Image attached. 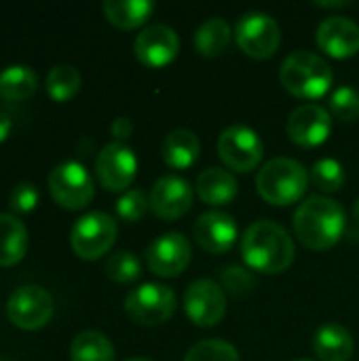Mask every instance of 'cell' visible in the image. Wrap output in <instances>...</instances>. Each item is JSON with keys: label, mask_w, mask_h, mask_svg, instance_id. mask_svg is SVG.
<instances>
[{"label": "cell", "mask_w": 359, "mask_h": 361, "mask_svg": "<svg viewBox=\"0 0 359 361\" xmlns=\"http://www.w3.org/2000/svg\"><path fill=\"white\" fill-rule=\"evenodd\" d=\"M241 256L252 271L279 275L294 262V241L284 226L273 220H258L241 237Z\"/></svg>", "instance_id": "obj_1"}, {"label": "cell", "mask_w": 359, "mask_h": 361, "mask_svg": "<svg viewBox=\"0 0 359 361\" xmlns=\"http://www.w3.org/2000/svg\"><path fill=\"white\" fill-rule=\"evenodd\" d=\"M345 224L347 216L343 205L324 195L307 197L294 214V233L313 252L334 247L345 233Z\"/></svg>", "instance_id": "obj_2"}, {"label": "cell", "mask_w": 359, "mask_h": 361, "mask_svg": "<svg viewBox=\"0 0 359 361\" xmlns=\"http://www.w3.org/2000/svg\"><path fill=\"white\" fill-rule=\"evenodd\" d=\"M311 182V173L305 169L303 163L279 157L262 165L256 176V188L260 197L277 207H286L298 203Z\"/></svg>", "instance_id": "obj_3"}, {"label": "cell", "mask_w": 359, "mask_h": 361, "mask_svg": "<svg viewBox=\"0 0 359 361\" xmlns=\"http://www.w3.org/2000/svg\"><path fill=\"white\" fill-rule=\"evenodd\" d=\"M279 80L286 91L300 99H320L330 91L334 72L324 57L309 51H296L284 59Z\"/></svg>", "instance_id": "obj_4"}, {"label": "cell", "mask_w": 359, "mask_h": 361, "mask_svg": "<svg viewBox=\"0 0 359 361\" xmlns=\"http://www.w3.org/2000/svg\"><path fill=\"white\" fill-rule=\"evenodd\" d=\"M49 192L59 207L68 212H78V209H85L93 201L95 182L83 163L66 161L51 169Z\"/></svg>", "instance_id": "obj_5"}, {"label": "cell", "mask_w": 359, "mask_h": 361, "mask_svg": "<svg viewBox=\"0 0 359 361\" xmlns=\"http://www.w3.org/2000/svg\"><path fill=\"white\" fill-rule=\"evenodd\" d=\"M116 220L104 212H91L78 218L70 233V245L80 260H97L108 254L116 241Z\"/></svg>", "instance_id": "obj_6"}, {"label": "cell", "mask_w": 359, "mask_h": 361, "mask_svg": "<svg viewBox=\"0 0 359 361\" xmlns=\"http://www.w3.org/2000/svg\"><path fill=\"white\" fill-rule=\"evenodd\" d=\"M235 38L245 55L254 59H267L277 53L281 44V30L269 13L250 11L239 17L235 25Z\"/></svg>", "instance_id": "obj_7"}, {"label": "cell", "mask_w": 359, "mask_h": 361, "mask_svg": "<svg viewBox=\"0 0 359 361\" xmlns=\"http://www.w3.org/2000/svg\"><path fill=\"white\" fill-rule=\"evenodd\" d=\"M55 313L53 296L40 286H21L17 288L6 302L8 322L25 332L44 328Z\"/></svg>", "instance_id": "obj_8"}, {"label": "cell", "mask_w": 359, "mask_h": 361, "mask_svg": "<svg viewBox=\"0 0 359 361\" xmlns=\"http://www.w3.org/2000/svg\"><path fill=\"white\" fill-rule=\"evenodd\" d=\"M176 294L163 283H144L125 298V313L140 326L165 324L176 313Z\"/></svg>", "instance_id": "obj_9"}, {"label": "cell", "mask_w": 359, "mask_h": 361, "mask_svg": "<svg viewBox=\"0 0 359 361\" xmlns=\"http://www.w3.org/2000/svg\"><path fill=\"white\" fill-rule=\"evenodd\" d=\"M218 154L229 169L250 173L260 165L264 157V144L254 129L245 125H233L220 133Z\"/></svg>", "instance_id": "obj_10"}, {"label": "cell", "mask_w": 359, "mask_h": 361, "mask_svg": "<svg viewBox=\"0 0 359 361\" xmlns=\"http://www.w3.org/2000/svg\"><path fill=\"white\" fill-rule=\"evenodd\" d=\"M184 313L199 328H214L226 315V296L220 283L197 279L184 292Z\"/></svg>", "instance_id": "obj_11"}, {"label": "cell", "mask_w": 359, "mask_h": 361, "mask_svg": "<svg viewBox=\"0 0 359 361\" xmlns=\"http://www.w3.org/2000/svg\"><path fill=\"white\" fill-rule=\"evenodd\" d=\"M138 173V159L133 150L121 142L104 146L95 159V176L99 184L110 192L127 190Z\"/></svg>", "instance_id": "obj_12"}, {"label": "cell", "mask_w": 359, "mask_h": 361, "mask_svg": "<svg viewBox=\"0 0 359 361\" xmlns=\"http://www.w3.org/2000/svg\"><path fill=\"white\" fill-rule=\"evenodd\" d=\"M193 250L182 233H165L146 250V264L159 277H178L190 264Z\"/></svg>", "instance_id": "obj_13"}, {"label": "cell", "mask_w": 359, "mask_h": 361, "mask_svg": "<svg viewBox=\"0 0 359 361\" xmlns=\"http://www.w3.org/2000/svg\"><path fill=\"white\" fill-rule=\"evenodd\" d=\"M286 131L294 144L303 148H315L330 137L332 116L320 104H303L290 114Z\"/></svg>", "instance_id": "obj_14"}, {"label": "cell", "mask_w": 359, "mask_h": 361, "mask_svg": "<svg viewBox=\"0 0 359 361\" xmlns=\"http://www.w3.org/2000/svg\"><path fill=\"white\" fill-rule=\"evenodd\" d=\"M180 38L176 30L163 23L148 25L142 30L133 42V53L138 61L146 68H165L178 57Z\"/></svg>", "instance_id": "obj_15"}, {"label": "cell", "mask_w": 359, "mask_h": 361, "mask_svg": "<svg viewBox=\"0 0 359 361\" xmlns=\"http://www.w3.org/2000/svg\"><path fill=\"white\" fill-rule=\"evenodd\" d=\"M148 201L157 218L171 222L188 214L193 207V188L180 176H163L154 182Z\"/></svg>", "instance_id": "obj_16"}, {"label": "cell", "mask_w": 359, "mask_h": 361, "mask_svg": "<svg viewBox=\"0 0 359 361\" xmlns=\"http://www.w3.org/2000/svg\"><path fill=\"white\" fill-rule=\"evenodd\" d=\"M195 239L201 250L209 254H224L237 243V222L226 212H205L197 218L193 226Z\"/></svg>", "instance_id": "obj_17"}, {"label": "cell", "mask_w": 359, "mask_h": 361, "mask_svg": "<svg viewBox=\"0 0 359 361\" xmlns=\"http://www.w3.org/2000/svg\"><path fill=\"white\" fill-rule=\"evenodd\" d=\"M317 47L336 59H349L359 53V25L349 17H328L317 27Z\"/></svg>", "instance_id": "obj_18"}, {"label": "cell", "mask_w": 359, "mask_h": 361, "mask_svg": "<svg viewBox=\"0 0 359 361\" xmlns=\"http://www.w3.org/2000/svg\"><path fill=\"white\" fill-rule=\"evenodd\" d=\"M239 192V184L235 176L222 167H209L197 178V195L203 203L220 207L229 205Z\"/></svg>", "instance_id": "obj_19"}, {"label": "cell", "mask_w": 359, "mask_h": 361, "mask_svg": "<svg viewBox=\"0 0 359 361\" xmlns=\"http://www.w3.org/2000/svg\"><path fill=\"white\" fill-rule=\"evenodd\" d=\"M313 351L322 361H349L353 357L355 343L345 326L326 324L315 332Z\"/></svg>", "instance_id": "obj_20"}, {"label": "cell", "mask_w": 359, "mask_h": 361, "mask_svg": "<svg viewBox=\"0 0 359 361\" xmlns=\"http://www.w3.org/2000/svg\"><path fill=\"white\" fill-rule=\"evenodd\" d=\"M30 245V235L25 224L13 214H0V267L19 264Z\"/></svg>", "instance_id": "obj_21"}, {"label": "cell", "mask_w": 359, "mask_h": 361, "mask_svg": "<svg viewBox=\"0 0 359 361\" xmlns=\"http://www.w3.org/2000/svg\"><path fill=\"white\" fill-rule=\"evenodd\" d=\"M161 154L167 167L188 169L197 163L201 154V142L190 129H174L165 135Z\"/></svg>", "instance_id": "obj_22"}, {"label": "cell", "mask_w": 359, "mask_h": 361, "mask_svg": "<svg viewBox=\"0 0 359 361\" xmlns=\"http://www.w3.org/2000/svg\"><path fill=\"white\" fill-rule=\"evenodd\" d=\"M102 8H104L106 19L114 27L135 30L148 21L157 4L150 0H106Z\"/></svg>", "instance_id": "obj_23"}, {"label": "cell", "mask_w": 359, "mask_h": 361, "mask_svg": "<svg viewBox=\"0 0 359 361\" xmlns=\"http://www.w3.org/2000/svg\"><path fill=\"white\" fill-rule=\"evenodd\" d=\"M38 89V76L30 66H8L0 72V97L6 102H23Z\"/></svg>", "instance_id": "obj_24"}, {"label": "cell", "mask_w": 359, "mask_h": 361, "mask_svg": "<svg viewBox=\"0 0 359 361\" xmlns=\"http://www.w3.org/2000/svg\"><path fill=\"white\" fill-rule=\"evenodd\" d=\"M231 25L222 17H212L195 32V49L203 57H220L231 44Z\"/></svg>", "instance_id": "obj_25"}, {"label": "cell", "mask_w": 359, "mask_h": 361, "mask_svg": "<svg viewBox=\"0 0 359 361\" xmlns=\"http://www.w3.org/2000/svg\"><path fill=\"white\" fill-rule=\"evenodd\" d=\"M70 361H114V347L106 334L85 330L72 341Z\"/></svg>", "instance_id": "obj_26"}, {"label": "cell", "mask_w": 359, "mask_h": 361, "mask_svg": "<svg viewBox=\"0 0 359 361\" xmlns=\"http://www.w3.org/2000/svg\"><path fill=\"white\" fill-rule=\"evenodd\" d=\"M80 85H83V76L70 63H57V66H53L49 70V74H47V80H44V87H47L49 97L53 102H57V104L70 102L80 91Z\"/></svg>", "instance_id": "obj_27"}, {"label": "cell", "mask_w": 359, "mask_h": 361, "mask_svg": "<svg viewBox=\"0 0 359 361\" xmlns=\"http://www.w3.org/2000/svg\"><path fill=\"white\" fill-rule=\"evenodd\" d=\"M104 271L114 283H133L142 277V262L133 252L121 250L106 260Z\"/></svg>", "instance_id": "obj_28"}, {"label": "cell", "mask_w": 359, "mask_h": 361, "mask_svg": "<svg viewBox=\"0 0 359 361\" xmlns=\"http://www.w3.org/2000/svg\"><path fill=\"white\" fill-rule=\"evenodd\" d=\"M311 182L322 192H339L345 184V167L336 159H322L311 169Z\"/></svg>", "instance_id": "obj_29"}, {"label": "cell", "mask_w": 359, "mask_h": 361, "mask_svg": "<svg viewBox=\"0 0 359 361\" xmlns=\"http://www.w3.org/2000/svg\"><path fill=\"white\" fill-rule=\"evenodd\" d=\"M184 361H241V357L231 343L209 338L190 347L188 353L184 355Z\"/></svg>", "instance_id": "obj_30"}, {"label": "cell", "mask_w": 359, "mask_h": 361, "mask_svg": "<svg viewBox=\"0 0 359 361\" xmlns=\"http://www.w3.org/2000/svg\"><path fill=\"white\" fill-rule=\"evenodd\" d=\"M220 281H222L220 283L222 290L229 292L235 298L248 296L258 286V279L248 269H243V267H229V269H224L222 275H220Z\"/></svg>", "instance_id": "obj_31"}, {"label": "cell", "mask_w": 359, "mask_h": 361, "mask_svg": "<svg viewBox=\"0 0 359 361\" xmlns=\"http://www.w3.org/2000/svg\"><path fill=\"white\" fill-rule=\"evenodd\" d=\"M330 112L341 121H358L359 118V93L351 87H339L330 97Z\"/></svg>", "instance_id": "obj_32"}, {"label": "cell", "mask_w": 359, "mask_h": 361, "mask_svg": "<svg viewBox=\"0 0 359 361\" xmlns=\"http://www.w3.org/2000/svg\"><path fill=\"white\" fill-rule=\"evenodd\" d=\"M150 207L148 197L142 190H127L118 201H116V216L129 224L140 222Z\"/></svg>", "instance_id": "obj_33"}, {"label": "cell", "mask_w": 359, "mask_h": 361, "mask_svg": "<svg viewBox=\"0 0 359 361\" xmlns=\"http://www.w3.org/2000/svg\"><path fill=\"white\" fill-rule=\"evenodd\" d=\"M38 188L32 182H19L11 195H8V207L13 212V216H23V214H32L38 205Z\"/></svg>", "instance_id": "obj_34"}, {"label": "cell", "mask_w": 359, "mask_h": 361, "mask_svg": "<svg viewBox=\"0 0 359 361\" xmlns=\"http://www.w3.org/2000/svg\"><path fill=\"white\" fill-rule=\"evenodd\" d=\"M131 131H133V123H131L127 116H118V118H114V123L110 125L112 137H114L116 142H121V144L131 135Z\"/></svg>", "instance_id": "obj_35"}, {"label": "cell", "mask_w": 359, "mask_h": 361, "mask_svg": "<svg viewBox=\"0 0 359 361\" xmlns=\"http://www.w3.org/2000/svg\"><path fill=\"white\" fill-rule=\"evenodd\" d=\"M11 127H13V123H11V118L4 114V112H0V144L8 137V133H11Z\"/></svg>", "instance_id": "obj_36"}, {"label": "cell", "mask_w": 359, "mask_h": 361, "mask_svg": "<svg viewBox=\"0 0 359 361\" xmlns=\"http://www.w3.org/2000/svg\"><path fill=\"white\" fill-rule=\"evenodd\" d=\"M351 2H317V6H324V8H339V6H349Z\"/></svg>", "instance_id": "obj_37"}, {"label": "cell", "mask_w": 359, "mask_h": 361, "mask_svg": "<svg viewBox=\"0 0 359 361\" xmlns=\"http://www.w3.org/2000/svg\"><path fill=\"white\" fill-rule=\"evenodd\" d=\"M353 216H355V220L359 222V199L355 201V205H353Z\"/></svg>", "instance_id": "obj_38"}, {"label": "cell", "mask_w": 359, "mask_h": 361, "mask_svg": "<svg viewBox=\"0 0 359 361\" xmlns=\"http://www.w3.org/2000/svg\"><path fill=\"white\" fill-rule=\"evenodd\" d=\"M125 361H152V360H148V357H131V360H125Z\"/></svg>", "instance_id": "obj_39"}, {"label": "cell", "mask_w": 359, "mask_h": 361, "mask_svg": "<svg viewBox=\"0 0 359 361\" xmlns=\"http://www.w3.org/2000/svg\"><path fill=\"white\" fill-rule=\"evenodd\" d=\"M296 361H309V360H296Z\"/></svg>", "instance_id": "obj_40"}, {"label": "cell", "mask_w": 359, "mask_h": 361, "mask_svg": "<svg viewBox=\"0 0 359 361\" xmlns=\"http://www.w3.org/2000/svg\"><path fill=\"white\" fill-rule=\"evenodd\" d=\"M0 361H2V360H0Z\"/></svg>", "instance_id": "obj_41"}]
</instances>
